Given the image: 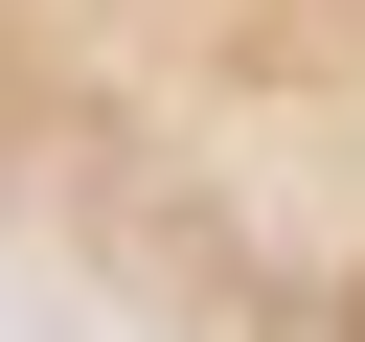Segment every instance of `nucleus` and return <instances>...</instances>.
<instances>
[{
	"label": "nucleus",
	"instance_id": "obj_1",
	"mask_svg": "<svg viewBox=\"0 0 365 342\" xmlns=\"http://www.w3.org/2000/svg\"><path fill=\"white\" fill-rule=\"evenodd\" d=\"M0 251L114 342H365V0H0Z\"/></svg>",
	"mask_w": 365,
	"mask_h": 342
}]
</instances>
